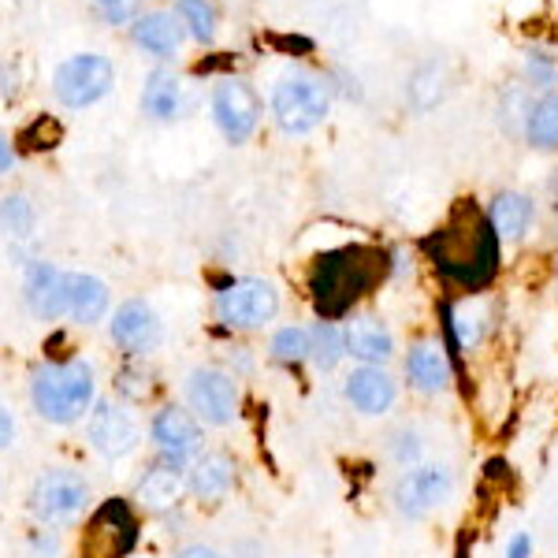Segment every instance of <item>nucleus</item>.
I'll return each instance as SVG.
<instances>
[{
	"mask_svg": "<svg viewBox=\"0 0 558 558\" xmlns=\"http://www.w3.org/2000/svg\"><path fill=\"white\" fill-rule=\"evenodd\" d=\"M421 254L436 276L462 294H484L502 268V239L495 235L488 209L473 197H458L436 231L421 239Z\"/></svg>",
	"mask_w": 558,
	"mask_h": 558,
	"instance_id": "f257e3e1",
	"label": "nucleus"
},
{
	"mask_svg": "<svg viewBox=\"0 0 558 558\" xmlns=\"http://www.w3.org/2000/svg\"><path fill=\"white\" fill-rule=\"evenodd\" d=\"M391 279V250L373 242H347L313 257L305 287L320 320H343L376 287Z\"/></svg>",
	"mask_w": 558,
	"mask_h": 558,
	"instance_id": "f03ea898",
	"label": "nucleus"
},
{
	"mask_svg": "<svg viewBox=\"0 0 558 558\" xmlns=\"http://www.w3.org/2000/svg\"><path fill=\"white\" fill-rule=\"evenodd\" d=\"M34 410L52 425H71L94 402V368L86 362H49L34 373Z\"/></svg>",
	"mask_w": 558,
	"mask_h": 558,
	"instance_id": "7ed1b4c3",
	"label": "nucleus"
},
{
	"mask_svg": "<svg viewBox=\"0 0 558 558\" xmlns=\"http://www.w3.org/2000/svg\"><path fill=\"white\" fill-rule=\"evenodd\" d=\"M331 112V89L310 71H291L272 86V120L287 138L313 134Z\"/></svg>",
	"mask_w": 558,
	"mask_h": 558,
	"instance_id": "20e7f679",
	"label": "nucleus"
},
{
	"mask_svg": "<svg viewBox=\"0 0 558 558\" xmlns=\"http://www.w3.org/2000/svg\"><path fill=\"white\" fill-rule=\"evenodd\" d=\"M138 547V518L128 499H108L78 536V558H128Z\"/></svg>",
	"mask_w": 558,
	"mask_h": 558,
	"instance_id": "39448f33",
	"label": "nucleus"
},
{
	"mask_svg": "<svg viewBox=\"0 0 558 558\" xmlns=\"http://www.w3.org/2000/svg\"><path fill=\"white\" fill-rule=\"evenodd\" d=\"M279 313V291L268 279H228L216 291V317L228 328L254 331L265 328L268 320H276Z\"/></svg>",
	"mask_w": 558,
	"mask_h": 558,
	"instance_id": "423d86ee",
	"label": "nucleus"
},
{
	"mask_svg": "<svg viewBox=\"0 0 558 558\" xmlns=\"http://www.w3.org/2000/svg\"><path fill=\"white\" fill-rule=\"evenodd\" d=\"M213 120L231 146L250 142L257 131V123H260L257 89L250 83H242V78H235V75H223L220 83L213 86Z\"/></svg>",
	"mask_w": 558,
	"mask_h": 558,
	"instance_id": "0eeeda50",
	"label": "nucleus"
},
{
	"mask_svg": "<svg viewBox=\"0 0 558 558\" xmlns=\"http://www.w3.org/2000/svg\"><path fill=\"white\" fill-rule=\"evenodd\" d=\"M451 492H454L451 465L421 462V465H413V470H407L399 476L391 499H395V510H399L402 518L421 521V518H428Z\"/></svg>",
	"mask_w": 558,
	"mask_h": 558,
	"instance_id": "6e6552de",
	"label": "nucleus"
},
{
	"mask_svg": "<svg viewBox=\"0 0 558 558\" xmlns=\"http://www.w3.org/2000/svg\"><path fill=\"white\" fill-rule=\"evenodd\" d=\"M186 402H191L194 417L205 421V425H231V421L239 417V384L231 373H223V368H194L191 376H186Z\"/></svg>",
	"mask_w": 558,
	"mask_h": 558,
	"instance_id": "1a4fd4ad",
	"label": "nucleus"
},
{
	"mask_svg": "<svg viewBox=\"0 0 558 558\" xmlns=\"http://www.w3.org/2000/svg\"><path fill=\"white\" fill-rule=\"evenodd\" d=\"M112 78H116V68L108 57H97V52H83V57H71L60 64L57 71V97L64 101L68 108H86L112 89Z\"/></svg>",
	"mask_w": 558,
	"mask_h": 558,
	"instance_id": "9d476101",
	"label": "nucleus"
},
{
	"mask_svg": "<svg viewBox=\"0 0 558 558\" xmlns=\"http://www.w3.org/2000/svg\"><path fill=\"white\" fill-rule=\"evenodd\" d=\"M149 436H153V444H157L160 458L179 465V470L194 465V458L202 454V425H197V417L191 410L165 407L153 417Z\"/></svg>",
	"mask_w": 558,
	"mask_h": 558,
	"instance_id": "9b49d317",
	"label": "nucleus"
},
{
	"mask_svg": "<svg viewBox=\"0 0 558 558\" xmlns=\"http://www.w3.org/2000/svg\"><path fill=\"white\" fill-rule=\"evenodd\" d=\"M89 502V484L71 470H49L38 476L31 495L34 514L45 521H68Z\"/></svg>",
	"mask_w": 558,
	"mask_h": 558,
	"instance_id": "f8f14e48",
	"label": "nucleus"
},
{
	"mask_svg": "<svg viewBox=\"0 0 558 558\" xmlns=\"http://www.w3.org/2000/svg\"><path fill=\"white\" fill-rule=\"evenodd\" d=\"M343 395L362 417H384L399 402V380L384 365H357L350 368Z\"/></svg>",
	"mask_w": 558,
	"mask_h": 558,
	"instance_id": "ddd939ff",
	"label": "nucleus"
},
{
	"mask_svg": "<svg viewBox=\"0 0 558 558\" xmlns=\"http://www.w3.org/2000/svg\"><path fill=\"white\" fill-rule=\"evenodd\" d=\"M343 343L347 357H354L357 365H384L395 357V336L391 328L373 317V313H350V320H343Z\"/></svg>",
	"mask_w": 558,
	"mask_h": 558,
	"instance_id": "4468645a",
	"label": "nucleus"
},
{
	"mask_svg": "<svg viewBox=\"0 0 558 558\" xmlns=\"http://www.w3.org/2000/svg\"><path fill=\"white\" fill-rule=\"evenodd\" d=\"M89 444L97 447L105 458H120L134 451L138 444V425H134L131 410H123L120 402L105 399L89 410Z\"/></svg>",
	"mask_w": 558,
	"mask_h": 558,
	"instance_id": "2eb2a0df",
	"label": "nucleus"
},
{
	"mask_svg": "<svg viewBox=\"0 0 558 558\" xmlns=\"http://www.w3.org/2000/svg\"><path fill=\"white\" fill-rule=\"evenodd\" d=\"M407 380L421 395H444L454 380V365L444 339H417L407 354Z\"/></svg>",
	"mask_w": 558,
	"mask_h": 558,
	"instance_id": "dca6fc26",
	"label": "nucleus"
},
{
	"mask_svg": "<svg viewBox=\"0 0 558 558\" xmlns=\"http://www.w3.org/2000/svg\"><path fill=\"white\" fill-rule=\"evenodd\" d=\"M112 343L128 354H149L160 343V320L149 302L131 299L112 313Z\"/></svg>",
	"mask_w": 558,
	"mask_h": 558,
	"instance_id": "f3484780",
	"label": "nucleus"
},
{
	"mask_svg": "<svg viewBox=\"0 0 558 558\" xmlns=\"http://www.w3.org/2000/svg\"><path fill=\"white\" fill-rule=\"evenodd\" d=\"M68 283H71L68 272L38 260V265H31V272H26V302L34 305L38 317L57 320L60 313H68Z\"/></svg>",
	"mask_w": 558,
	"mask_h": 558,
	"instance_id": "a211bd4d",
	"label": "nucleus"
},
{
	"mask_svg": "<svg viewBox=\"0 0 558 558\" xmlns=\"http://www.w3.org/2000/svg\"><path fill=\"white\" fill-rule=\"evenodd\" d=\"M488 220H492L495 235L502 239V246H507V242H521L536 220V205H533V197L521 191H499L488 202Z\"/></svg>",
	"mask_w": 558,
	"mask_h": 558,
	"instance_id": "6ab92c4d",
	"label": "nucleus"
},
{
	"mask_svg": "<svg viewBox=\"0 0 558 558\" xmlns=\"http://www.w3.org/2000/svg\"><path fill=\"white\" fill-rule=\"evenodd\" d=\"M447 86H451V68H447V60H436V57L421 60L407 78V105L417 116H428L436 105H444Z\"/></svg>",
	"mask_w": 558,
	"mask_h": 558,
	"instance_id": "aec40b11",
	"label": "nucleus"
},
{
	"mask_svg": "<svg viewBox=\"0 0 558 558\" xmlns=\"http://www.w3.org/2000/svg\"><path fill=\"white\" fill-rule=\"evenodd\" d=\"M131 34L142 49L153 52V57H172L186 31H183V23H179L175 12H146L131 23Z\"/></svg>",
	"mask_w": 558,
	"mask_h": 558,
	"instance_id": "412c9836",
	"label": "nucleus"
},
{
	"mask_svg": "<svg viewBox=\"0 0 558 558\" xmlns=\"http://www.w3.org/2000/svg\"><path fill=\"white\" fill-rule=\"evenodd\" d=\"M191 492L197 495L202 502H216L231 492L235 484V462L228 454L213 451V454H197L194 465H191Z\"/></svg>",
	"mask_w": 558,
	"mask_h": 558,
	"instance_id": "4be33fe9",
	"label": "nucleus"
},
{
	"mask_svg": "<svg viewBox=\"0 0 558 558\" xmlns=\"http://www.w3.org/2000/svg\"><path fill=\"white\" fill-rule=\"evenodd\" d=\"M183 470L172 462H153L146 473H142V481H138V499H142V507H149V510H165V507H172V502L179 499V492H183Z\"/></svg>",
	"mask_w": 558,
	"mask_h": 558,
	"instance_id": "5701e85b",
	"label": "nucleus"
},
{
	"mask_svg": "<svg viewBox=\"0 0 558 558\" xmlns=\"http://www.w3.org/2000/svg\"><path fill=\"white\" fill-rule=\"evenodd\" d=\"M521 142H529L539 153H558V89L536 94L525 120V138Z\"/></svg>",
	"mask_w": 558,
	"mask_h": 558,
	"instance_id": "b1692460",
	"label": "nucleus"
},
{
	"mask_svg": "<svg viewBox=\"0 0 558 558\" xmlns=\"http://www.w3.org/2000/svg\"><path fill=\"white\" fill-rule=\"evenodd\" d=\"M536 94L529 89L525 78H514L499 89V101H495V123L510 134V138H525V120H529V108H533Z\"/></svg>",
	"mask_w": 558,
	"mask_h": 558,
	"instance_id": "393cba45",
	"label": "nucleus"
},
{
	"mask_svg": "<svg viewBox=\"0 0 558 558\" xmlns=\"http://www.w3.org/2000/svg\"><path fill=\"white\" fill-rule=\"evenodd\" d=\"M108 310V287L97 276H71L68 283V313L83 324L101 320Z\"/></svg>",
	"mask_w": 558,
	"mask_h": 558,
	"instance_id": "a878e982",
	"label": "nucleus"
},
{
	"mask_svg": "<svg viewBox=\"0 0 558 558\" xmlns=\"http://www.w3.org/2000/svg\"><path fill=\"white\" fill-rule=\"evenodd\" d=\"M179 105H183V83L165 68L153 71L146 78V86H142V108H146L153 120H172L179 112Z\"/></svg>",
	"mask_w": 558,
	"mask_h": 558,
	"instance_id": "bb28decb",
	"label": "nucleus"
},
{
	"mask_svg": "<svg viewBox=\"0 0 558 558\" xmlns=\"http://www.w3.org/2000/svg\"><path fill=\"white\" fill-rule=\"evenodd\" d=\"M310 339H313V354L310 362L320 368V373H331L339 362L347 357V343H343V324L336 320H317L310 328Z\"/></svg>",
	"mask_w": 558,
	"mask_h": 558,
	"instance_id": "cd10ccee",
	"label": "nucleus"
},
{
	"mask_svg": "<svg viewBox=\"0 0 558 558\" xmlns=\"http://www.w3.org/2000/svg\"><path fill=\"white\" fill-rule=\"evenodd\" d=\"M175 15H179V23H183V31L191 34L197 45H213L216 23H220L213 0H175Z\"/></svg>",
	"mask_w": 558,
	"mask_h": 558,
	"instance_id": "c85d7f7f",
	"label": "nucleus"
},
{
	"mask_svg": "<svg viewBox=\"0 0 558 558\" xmlns=\"http://www.w3.org/2000/svg\"><path fill=\"white\" fill-rule=\"evenodd\" d=\"M268 350H272V362H279V365H302V362H310V354H313L310 328L287 324V328H279L276 336H272Z\"/></svg>",
	"mask_w": 558,
	"mask_h": 558,
	"instance_id": "c756f323",
	"label": "nucleus"
},
{
	"mask_svg": "<svg viewBox=\"0 0 558 558\" xmlns=\"http://www.w3.org/2000/svg\"><path fill=\"white\" fill-rule=\"evenodd\" d=\"M525 83L533 94H547L558 89V60L544 49H529L525 52Z\"/></svg>",
	"mask_w": 558,
	"mask_h": 558,
	"instance_id": "7c9ffc66",
	"label": "nucleus"
},
{
	"mask_svg": "<svg viewBox=\"0 0 558 558\" xmlns=\"http://www.w3.org/2000/svg\"><path fill=\"white\" fill-rule=\"evenodd\" d=\"M60 134L64 131H60V123L52 116H38V120L20 131V146L23 153H49L60 146Z\"/></svg>",
	"mask_w": 558,
	"mask_h": 558,
	"instance_id": "2f4dec72",
	"label": "nucleus"
},
{
	"mask_svg": "<svg viewBox=\"0 0 558 558\" xmlns=\"http://www.w3.org/2000/svg\"><path fill=\"white\" fill-rule=\"evenodd\" d=\"M387 454H391V462L399 470H413V465H421V454H425V439L413 428H399L387 439Z\"/></svg>",
	"mask_w": 558,
	"mask_h": 558,
	"instance_id": "473e14b6",
	"label": "nucleus"
},
{
	"mask_svg": "<svg viewBox=\"0 0 558 558\" xmlns=\"http://www.w3.org/2000/svg\"><path fill=\"white\" fill-rule=\"evenodd\" d=\"M0 228H4L8 235H15V239L31 235V228H34L31 202H26V197H20V194L4 197V205H0Z\"/></svg>",
	"mask_w": 558,
	"mask_h": 558,
	"instance_id": "72a5a7b5",
	"label": "nucleus"
},
{
	"mask_svg": "<svg viewBox=\"0 0 558 558\" xmlns=\"http://www.w3.org/2000/svg\"><path fill=\"white\" fill-rule=\"evenodd\" d=\"M97 12H101L105 23L120 26V23H134L138 20V4L142 0H94Z\"/></svg>",
	"mask_w": 558,
	"mask_h": 558,
	"instance_id": "f704fd0d",
	"label": "nucleus"
},
{
	"mask_svg": "<svg viewBox=\"0 0 558 558\" xmlns=\"http://www.w3.org/2000/svg\"><path fill=\"white\" fill-rule=\"evenodd\" d=\"M116 387H120V395H128L131 402H146L149 395H153L149 373H134V368H123L120 380H116Z\"/></svg>",
	"mask_w": 558,
	"mask_h": 558,
	"instance_id": "c9c22d12",
	"label": "nucleus"
},
{
	"mask_svg": "<svg viewBox=\"0 0 558 558\" xmlns=\"http://www.w3.org/2000/svg\"><path fill=\"white\" fill-rule=\"evenodd\" d=\"M413 272V250H391V279Z\"/></svg>",
	"mask_w": 558,
	"mask_h": 558,
	"instance_id": "e433bc0d",
	"label": "nucleus"
},
{
	"mask_svg": "<svg viewBox=\"0 0 558 558\" xmlns=\"http://www.w3.org/2000/svg\"><path fill=\"white\" fill-rule=\"evenodd\" d=\"M507 558H533V536H529V533L510 536V544H507Z\"/></svg>",
	"mask_w": 558,
	"mask_h": 558,
	"instance_id": "4c0bfd02",
	"label": "nucleus"
},
{
	"mask_svg": "<svg viewBox=\"0 0 558 558\" xmlns=\"http://www.w3.org/2000/svg\"><path fill=\"white\" fill-rule=\"evenodd\" d=\"M12 439H15V421H12V413L0 407V447H8Z\"/></svg>",
	"mask_w": 558,
	"mask_h": 558,
	"instance_id": "58836bf2",
	"label": "nucleus"
},
{
	"mask_svg": "<svg viewBox=\"0 0 558 558\" xmlns=\"http://www.w3.org/2000/svg\"><path fill=\"white\" fill-rule=\"evenodd\" d=\"M175 558H220V555H216L213 547H205V544H191V547H183Z\"/></svg>",
	"mask_w": 558,
	"mask_h": 558,
	"instance_id": "ea45409f",
	"label": "nucleus"
},
{
	"mask_svg": "<svg viewBox=\"0 0 558 558\" xmlns=\"http://www.w3.org/2000/svg\"><path fill=\"white\" fill-rule=\"evenodd\" d=\"M8 168H12V149H8V142L0 138V175H4Z\"/></svg>",
	"mask_w": 558,
	"mask_h": 558,
	"instance_id": "a19ab883",
	"label": "nucleus"
}]
</instances>
